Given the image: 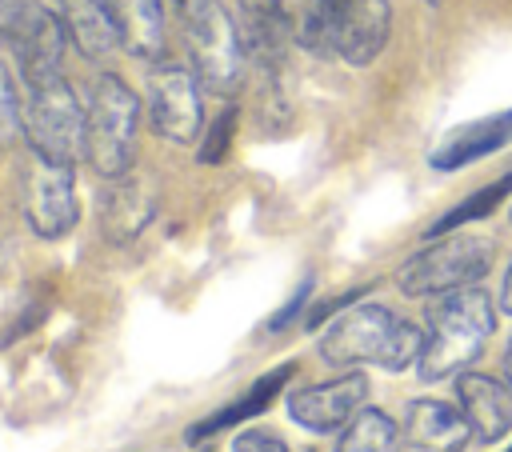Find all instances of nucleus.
I'll return each instance as SVG.
<instances>
[{
  "mask_svg": "<svg viewBox=\"0 0 512 452\" xmlns=\"http://www.w3.org/2000/svg\"><path fill=\"white\" fill-rule=\"evenodd\" d=\"M396 444H400L396 424L380 408H360L344 424V432L336 440V452H396Z\"/></svg>",
  "mask_w": 512,
  "mask_h": 452,
  "instance_id": "nucleus-20",
  "label": "nucleus"
},
{
  "mask_svg": "<svg viewBox=\"0 0 512 452\" xmlns=\"http://www.w3.org/2000/svg\"><path fill=\"white\" fill-rule=\"evenodd\" d=\"M64 20L36 0H0V44L12 52L28 84L64 76Z\"/></svg>",
  "mask_w": 512,
  "mask_h": 452,
  "instance_id": "nucleus-6",
  "label": "nucleus"
},
{
  "mask_svg": "<svg viewBox=\"0 0 512 452\" xmlns=\"http://www.w3.org/2000/svg\"><path fill=\"white\" fill-rule=\"evenodd\" d=\"M424 336L416 324L396 320L384 304H352L324 336H320V356L328 364H380L388 372L408 368L420 360Z\"/></svg>",
  "mask_w": 512,
  "mask_h": 452,
  "instance_id": "nucleus-2",
  "label": "nucleus"
},
{
  "mask_svg": "<svg viewBox=\"0 0 512 452\" xmlns=\"http://www.w3.org/2000/svg\"><path fill=\"white\" fill-rule=\"evenodd\" d=\"M180 4H196V0H180Z\"/></svg>",
  "mask_w": 512,
  "mask_h": 452,
  "instance_id": "nucleus-29",
  "label": "nucleus"
},
{
  "mask_svg": "<svg viewBox=\"0 0 512 452\" xmlns=\"http://www.w3.org/2000/svg\"><path fill=\"white\" fill-rule=\"evenodd\" d=\"M504 144H512V108H508V112H496V116H484V120H472V124H464V128H456V132H448V136L436 144V152H432L428 160H432V168L452 172V168H464V164H472V160H480V156L504 148Z\"/></svg>",
  "mask_w": 512,
  "mask_h": 452,
  "instance_id": "nucleus-15",
  "label": "nucleus"
},
{
  "mask_svg": "<svg viewBox=\"0 0 512 452\" xmlns=\"http://www.w3.org/2000/svg\"><path fill=\"white\" fill-rule=\"evenodd\" d=\"M156 208H160V196L148 176H136V172L112 176L100 196V232L112 244H132L152 224Z\"/></svg>",
  "mask_w": 512,
  "mask_h": 452,
  "instance_id": "nucleus-12",
  "label": "nucleus"
},
{
  "mask_svg": "<svg viewBox=\"0 0 512 452\" xmlns=\"http://www.w3.org/2000/svg\"><path fill=\"white\" fill-rule=\"evenodd\" d=\"M368 288L360 284V288H352V292H340V296H332V300H320V304H312V312H308V328H316L320 320H328L332 312H340L344 304H356V296H364Z\"/></svg>",
  "mask_w": 512,
  "mask_h": 452,
  "instance_id": "nucleus-25",
  "label": "nucleus"
},
{
  "mask_svg": "<svg viewBox=\"0 0 512 452\" xmlns=\"http://www.w3.org/2000/svg\"><path fill=\"white\" fill-rule=\"evenodd\" d=\"M232 452H288V444L276 436V432H264V428H248L232 440Z\"/></svg>",
  "mask_w": 512,
  "mask_h": 452,
  "instance_id": "nucleus-24",
  "label": "nucleus"
},
{
  "mask_svg": "<svg viewBox=\"0 0 512 452\" xmlns=\"http://www.w3.org/2000/svg\"><path fill=\"white\" fill-rule=\"evenodd\" d=\"M504 452H512V444H508V448H504Z\"/></svg>",
  "mask_w": 512,
  "mask_h": 452,
  "instance_id": "nucleus-30",
  "label": "nucleus"
},
{
  "mask_svg": "<svg viewBox=\"0 0 512 452\" xmlns=\"http://www.w3.org/2000/svg\"><path fill=\"white\" fill-rule=\"evenodd\" d=\"M60 20H64L72 44L80 48V56H88V60H108L120 44L116 12L108 0H60Z\"/></svg>",
  "mask_w": 512,
  "mask_h": 452,
  "instance_id": "nucleus-17",
  "label": "nucleus"
},
{
  "mask_svg": "<svg viewBox=\"0 0 512 452\" xmlns=\"http://www.w3.org/2000/svg\"><path fill=\"white\" fill-rule=\"evenodd\" d=\"M496 328V312L488 292L480 288H452L440 292L428 304V336H424V352H420V380H444L464 372L488 344Z\"/></svg>",
  "mask_w": 512,
  "mask_h": 452,
  "instance_id": "nucleus-1",
  "label": "nucleus"
},
{
  "mask_svg": "<svg viewBox=\"0 0 512 452\" xmlns=\"http://www.w3.org/2000/svg\"><path fill=\"white\" fill-rule=\"evenodd\" d=\"M188 56L200 88L232 96L244 80V40L236 20L216 0H196L188 8Z\"/></svg>",
  "mask_w": 512,
  "mask_h": 452,
  "instance_id": "nucleus-5",
  "label": "nucleus"
},
{
  "mask_svg": "<svg viewBox=\"0 0 512 452\" xmlns=\"http://www.w3.org/2000/svg\"><path fill=\"white\" fill-rule=\"evenodd\" d=\"M236 28H240L248 60H256L268 72L280 68L288 40L296 36L288 8L280 0H236Z\"/></svg>",
  "mask_w": 512,
  "mask_h": 452,
  "instance_id": "nucleus-13",
  "label": "nucleus"
},
{
  "mask_svg": "<svg viewBox=\"0 0 512 452\" xmlns=\"http://www.w3.org/2000/svg\"><path fill=\"white\" fill-rule=\"evenodd\" d=\"M20 208L36 236L56 240L76 224V172L68 160L28 152L20 168Z\"/></svg>",
  "mask_w": 512,
  "mask_h": 452,
  "instance_id": "nucleus-9",
  "label": "nucleus"
},
{
  "mask_svg": "<svg viewBox=\"0 0 512 452\" xmlns=\"http://www.w3.org/2000/svg\"><path fill=\"white\" fill-rule=\"evenodd\" d=\"M504 384L512 392V340H508V352H504Z\"/></svg>",
  "mask_w": 512,
  "mask_h": 452,
  "instance_id": "nucleus-28",
  "label": "nucleus"
},
{
  "mask_svg": "<svg viewBox=\"0 0 512 452\" xmlns=\"http://www.w3.org/2000/svg\"><path fill=\"white\" fill-rule=\"evenodd\" d=\"M508 192H512V172H508V176H500L496 184H488V188L472 192V196H468V200H460L452 212H444V216L428 228V236H444V232H452V228H460V224H468V220L492 216V212H496V204H500Z\"/></svg>",
  "mask_w": 512,
  "mask_h": 452,
  "instance_id": "nucleus-21",
  "label": "nucleus"
},
{
  "mask_svg": "<svg viewBox=\"0 0 512 452\" xmlns=\"http://www.w3.org/2000/svg\"><path fill=\"white\" fill-rule=\"evenodd\" d=\"M488 268H492V244L484 236H464V232L448 236L444 232V240L416 252L400 268L396 284L404 296H440V292L476 284Z\"/></svg>",
  "mask_w": 512,
  "mask_h": 452,
  "instance_id": "nucleus-7",
  "label": "nucleus"
},
{
  "mask_svg": "<svg viewBox=\"0 0 512 452\" xmlns=\"http://www.w3.org/2000/svg\"><path fill=\"white\" fill-rule=\"evenodd\" d=\"M500 308L512 316V264H508V276H504V292H500Z\"/></svg>",
  "mask_w": 512,
  "mask_h": 452,
  "instance_id": "nucleus-27",
  "label": "nucleus"
},
{
  "mask_svg": "<svg viewBox=\"0 0 512 452\" xmlns=\"http://www.w3.org/2000/svg\"><path fill=\"white\" fill-rule=\"evenodd\" d=\"M232 132H236V108H224V112L212 120V128H208V136H204V144H200V160H204V164H220V160L228 156Z\"/></svg>",
  "mask_w": 512,
  "mask_h": 452,
  "instance_id": "nucleus-23",
  "label": "nucleus"
},
{
  "mask_svg": "<svg viewBox=\"0 0 512 452\" xmlns=\"http://www.w3.org/2000/svg\"><path fill=\"white\" fill-rule=\"evenodd\" d=\"M368 400V380L364 376H336L328 384H308L288 396V416L308 428V432H332L348 424Z\"/></svg>",
  "mask_w": 512,
  "mask_h": 452,
  "instance_id": "nucleus-11",
  "label": "nucleus"
},
{
  "mask_svg": "<svg viewBox=\"0 0 512 452\" xmlns=\"http://www.w3.org/2000/svg\"><path fill=\"white\" fill-rule=\"evenodd\" d=\"M296 372V364H280V368H272L268 376H260L240 400H232V404H224L220 412H212V416H204V420H196L188 432H184V440L192 444V440H204V436H212V432H220V428H232L236 420H248V416H260L272 400H276V392L284 388V380Z\"/></svg>",
  "mask_w": 512,
  "mask_h": 452,
  "instance_id": "nucleus-19",
  "label": "nucleus"
},
{
  "mask_svg": "<svg viewBox=\"0 0 512 452\" xmlns=\"http://www.w3.org/2000/svg\"><path fill=\"white\" fill-rule=\"evenodd\" d=\"M456 400H460L464 420L472 424V436L476 440L496 444L512 428V404H508V396H504V388L496 380L476 376V372H464L456 380Z\"/></svg>",
  "mask_w": 512,
  "mask_h": 452,
  "instance_id": "nucleus-16",
  "label": "nucleus"
},
{
  "mask_svg": "<svg viewBox=\"0 0 512 452\" xmlns=\"http://www.w3.org/2000/svg\"><path fill=\"white\" fill-rule=\"evenodd\" d=\"M20 132H24V112H20V100H16L8 68L0 64V152H8L20 140Z\"/></svg>",
  "mask_w": 512,
  "mask_h": 452,
  "instance_id": "nucleus-22",
  "label": "nucleus"
},
{
  "mask_svg": "<svg viewBox=\"0 0 512 452\" xmlns=\"http://www.w3.org/2000/svg\"><path fill=\"white\" fill-rule=\"evenodd\" d=\"M120 44L140 60L164 56V8L160 0H112Z\"/></svg>",
  "mask_w": 512,
  "mask_h": 452,
  "instance_id": "nucleus-18",
  "label": "nucleus"
},
{
  "mask_svg": "<svg viewBox=\"0 0 512 452\" xmlns=\"http://www.w3.org/2000/svg\"><path fill=\"white\" fill-rule=\"evenodd\" d=\"M432 4H440V0H432Z\"/></svg>",
  "mask_w": 512,
  "mask_h": 452,
  "instance_id": "nucleus-31",
  "label": "nucleus"
},
{
  "mask_svg": "<svg viewBox=\"0 0 512 452\" xmlns=\"http://www.w3.org/2000/svg\"><path fill=\"white\" fill-rule=\"evenodd\" d=\"M308 288H312V284H308V280H304V284H300V288H296V296H292V300H288V304H284V308H280V316H276V320H272V328H284V324H288V320H292V316H296V308H300V304H304V300H308Z\"/></svg>",
  "mask_w": 512,
  "mask_h": 452,
  "instance_id": "nucleus-26",
  "label": "nucleus"
},
{
  "mask_svg": "<svg viewBox=\"0 0 512 452\" xmlns=\"http://www.w3.org/2000/svg\"><path fill=\"white\" fill-rule=\"evenodd\" d=\"M148 124L156 136L172 144H192L204 128V100L200 80L188 68L160 64L148 76Z\"/></svg>",
  "mask_w": 512,
  "mask_h": 452,
  "instance_id": "nucleus-10",
  "label": "nucleus"
},
{
  "mask_svg": "<svg viewBox=\"0 0 512 452\" xmlns=\"http://www.w3.org/2000/svg\"><path fill=\"white\" fill-rule=\"evenodd\" d=\"M136 128H140L136 92L120 76L100 72L88 88V108H84V156H88V164L108 180L132 172Z\"/></svg>",
  "mask_w": 512,
  "mask_h": 452,
  "instance_id": "nucleus-4",
  "label": "nucleus"
},
{
  "mask_svg": "<svg viewBox=\"0 0 512 452\" xmlns=\"http://www.w3.org/2000/svg\"><path fill=\"white\" fill-rule=\"evenodd\" d=\"M24 140L48 160H76L84 152V108L64 76L28 84L24 104Z\"/></svg>",
  "mask_w": 512,
  "mask_h": 452,
  "instance_id": "nucleus-8",
  "label": "nucleus"
},
{
  "mask_svg": "<svg viewBox=\"0 0 512 452\" xmlns=\"http://www.w3.org/2000/svg\"><path fill=\"white\" fill-rule=\"evenodd\" d=\"M388 0H304L296 40L312 52H336L348 64H372L388 40Z\"/></svg>",
  "mask_w": 512,
  "mask_h": 452,
  "instance_id": "nucleus-3",
  "label": "nucleus"
},
{
  "mask_svg": "<svg viewBox=\"0 0 512 452\" xmlns=\"http://www.w3.org/2000/svg\"><path fill=\"white\" fill-rule=\"evenodd\" d=\"M404 436L420 452H464L472 424L444 400H412L404 412Z\"/></svg>",
  "mask_w": 512,
  "mask_h": 452,
  "instance_id": "nucleus-14",
  "label": "nucleus"
}]
</instances>
